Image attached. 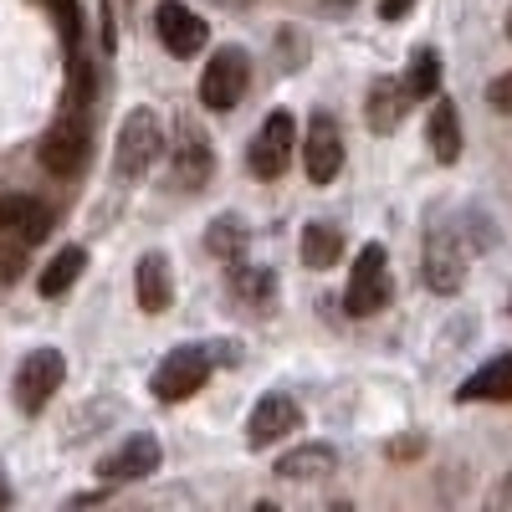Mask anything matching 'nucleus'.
<instances>
[{"instance_id": "1", "label": "nucleus", "mask_w": 512, "mask_h": 512, "mask_svg": "<svg viewBox=\"0 0 512 512\" xmlns=\"http://www.w3.org/2000/svg\"><path fill=\"white\" fill-rule=\"evenodd\" d=\"M164 154V128H159V118L149 113V108H134L123 118V128H118V149H113V169L123 180H139V175H149V164Z\"/></svg>"}, {"instance_id": "2", "label": "nucleus", "mask_w": 512, "mask_h": 512, "mask_svg": "<svg viewBox=\"0 0 512 512\" xmlns=\"http://www.w3.org/2000/svg\"><path fill=\"white\" fill-rule=\"evenodd\" d=\"M88 144H93L88 113H82V108H67V113L47 128V139H41V164H47V175H57V180L77 175V169L88 164Z\"/></svg>"}, {"instance_id": "3", "label": "nucleus", "mask_w": 512, "mask_h": 512, "mask_svg": "<svg viewBox=\"0 0 512 512\" xmlns=\"http://www.w3.org/2000/svg\"><path fill=\"white\" fill-rule=\"evenodd\" d=\"M384 303H390V256H384L379 241H369V246L354 256V267H349L344 308H349L354 318H369V313H379Z\"/></svg>"}, {"instance_id": "4", "label": "nucleus", "mask_w": 512, "mask_h": 512, "mask_svg": "<svg viewBox=\"0 0 512 512\" xmlns=\"http://www.w3.org/2000/svg\"><path fill=\"white\" fill-rule=\"evenodd\" d=\"M425 287L431 292H456L466 282V267H472V241H466L456 226H436L425 236Z\"/></svg>"}, {"instance_id": "5", "label": "nucleus", "mask_w": 512, "mask_h": 512, "mask_svg": "<svg viewBox=\"0 0 512 512\" xmlns=\"http://www.w3.org/2000/svg\"><path fill=\"white\" fill-rule=\"evenodd\" d=\"M210 364H216V354H210L205 344H180V349H169L154 369V395L159 400H190L200 384L210 379Z\"/></svg>"}, {"instance_id": "6", "label": "nucleus", "mask_w": 512, "mask_h": 512, "mask_svg": "<svg viewBox=\"0 0 512 512\" xmlns=\"http://www.w3.org/2000/svg\"><path fill=\"white\" fill-rule=\"evenodd\" d=\"M246 82H251V62H246V52L226 47V52L210 57L205 72H200V103H205L210 113H231V108L246 98Z\"/></svg>"}, {"instance_id": "7", "label": "nucleus", "mask_w": 512, "mask_h": 512, "mask_svg": "<svg viewBox=\"0 0 512 512\" xmlns=\"http://www.w3.org/2000/svg\"><path fill=\"white\" fill-rule=\"evenodd\" d=\"M62 379H67L62 349H31V354L21 359V369H16V405L36 415L41 405L62 390Z\"/></svg>"}, {"instance_id": "8", "label": "nucleus", "mask_w": 512, "mask_h": 512, "mask_svg": "<svg viewBox=\"0 0 512 512\" xmlns=\"http://www.w3.org/2000/svg\"><path fill=\"white\" fill-rule=\"evenodd\" d=\"M292 149H297V123L292 113H272L262 128H256V139H251V175H262V180H277L282 169L292 164Z\"/></svg>"}, {"instance_id": "9", "label": "nucleus", "mask_w": 512, "mask_h": 512, "mask_svg": "<svg viewBox=\"0 0 512 512\" xmlns=\"http://www.w3.org/2000/svg\"><path fill=\"white\" fill-rule=\"evenodd\" d=\"M57 226L52 216V205L47 200H36V195H0V236H11L21 246H36V241H47Z\"/></svg>"}, {"instance_id": "10", "label": "nucleus", "mask_w": 512, "mask_h": 512, "mask_svg": "<svg viewBox=\"0 0 512 512\" xmlns=\"http://www.w3.org/2000/svg\"><path fill=\"white\" fill-rule=\"evenodd\" d=\"M154 31H159L169 57H195L205 47V21L185 6V0H164V6L154 11Z\"/></svg>"}, {"instance_id": "11", "label": "nucleus", "mask_w": 512, "mask_h": 512, "mask_svg": "<svg viewBox=\"0 0 512 512\" xmlns=\"http://www.w3.org/2000/svg\"><path fill=\"white\" fill-rule=\"evenodd\" d=\"M303 169H308L313 185H333V180H338V169H344V139H338V123H333V118H313V123H308Z\"/></svg>"}, {"instance_id": "12", "label": "nucleus", "mask_w": 512, "mask_h": 512, "mask_svg": "<svg viewBox=\"0 0 512 512\" xmlns=\"http://www.w3.org/2000/svg\"><path fill=\"white\" fill-rule=\"evenodd\" d=\"M303 425V410H297V400H287V395H267V400H256V410H251V420H246V446H272V441H282L287 431H297Z\"/></svg>"}, {"instance_id": "13", "label": "nucleus", "mask_w": 512, "mask_h": 512, "mask_svg": "<svg viewBox=\"0 0 512 512\" xmlns=\"http://www.w3.org/2000/svg\"><path fill=\"white\" fill-rule=\"evenodd\" d=\"M159 461H164V451H159L154 436H128V441L103 461V477H108V482H139V477L159 472Z\"/></svg>"}, {"instance_id": "14", "label": "nucleus", "mask_w": 512, "mask_h": 512, "mask_svg": "<svg viewBox=\"0 0 512 512\" xmlns=\"http://www.w3.org/2000/svg\"><path fill=\"white\" fill-rule=\"evenodd\" d=\"M328 472H338V456H333V446H323V441L297 446V451H287V456L277 461V477H282V482H323Z\"/></svg>"}, {"instance_id": "15", "label": "nucleus", "mask_w": 512, "mask_h": 512, "mask_svg": "<svg viewBox=\"0 0 512 512\" xmlns=\"http://www.w3.org/2000/svg\"><path fill=\"white\" fill-rule=\"evenodd\" d=\"M456 400H512V354H497L492 364H482L472 379L456 390Z\"/></svg>"}, {"instance_id": "16", "label": "nucleus", "mask_w": 512, "mask_h": 512, "mask_svg": "<svg viewBox=\"0 0 512 512\" xmlns=\"http://www.w3.org/2000/svg\"><path fill=\"white\" fill-rule=\"evenodd\" d=\"M134 292H139V308L144 313H164L169 308V262L159 251H149L139 272H134Z\"/></svg>"}, {"instance_id": "17", "label": "nucleus", "mask_w": 512, "mask_h": 512, "mask_svg": "<svg viewBox=\"0 0 512 512\" xmlns=\"http://www.w3.org/2000/svg\"><path fill=\"white\" fill-rule=\"evenodd\" d=\"M82 267H88V256H82V246H62L57 256H52V262L47 267H41V297H62L77 277H82Z\"/></svg>"}, {"instance_id": "18", "label": "nucleus", "mask_w": 512, "mask_h": 512, "mask_svg": "<svg viewBox=\"0 0 512 512\" xmlns=\"http://www.w3.org/2000/svg\"><path fill=\"white\" fill-rule=\"evenodd\" d=\"M405 98H410L405 82H374V93H369V128L374 134H390V128L400 123Z\"/></svg>"}, {"instance_id": "19", "label": "nucleus", "mask_w": 512, "mask_h": 512, "mask_svg": "<svg viewBox=\"0 0 512 512\" xmlns=\"http://www.w3.org/2000/svg\"><path fill=\"white\" fill-rule=\"evenodd\" d=\"M210 180V149L200 134H185L180 139V154H175V185L180 190H200Z\"/></svg>"}, {"instance_id": "20", "label": "nucleus", "mask_w": 512, "mask_h": 512, "mask_svg": "<svg viewBox=\"0 0 512 512\" xmlns=\"http://www.w3.org/2000/svg\"><path fill=\"white\" fill-rule=\"evenodd\" d=\"M431 149L441 164H456V154H461V118H456V103H446V98H436V108H431Z\"/></svg>"}, {"instance_id": "21", "label": "nucleus", "mask_w": 512, "mask_h": 512, "mask_svg": "<svg viewBox=\"0 0 512 512\" xmlns=\"http://www.w3.org/2000/svg\"><path fill=\"white\" fill-rule=\"evenodd\" d=\"M338 251H344V236H338V226H328V221H313V226L303 231V262H308L313 272H328V267H338Z\"/></svg>"}, {"instance_id": "22", "label": "nucleus", "mask_w": 512, "mask_h": 512, "mask_svg": "<svg viewBox=\"0 0 512 512\" xmlns=\"http://www.w3.org/2000/svg\"><path fill=\"white\" fill-rule=\"evenodd\" d=\"M405 88H410V98H431V93L441 88V57H436L431 47H420V52L410 57V77H405Z\"/></svg>"}, {"instance_id": "23", "label": "nucleus", "mask_w": 512, "mask_h": 512, "mask_svg": "<svg viewBox=\"0 0 512 512\" xmlns=\"http://www.w3.org/2000/svg\"><path fill=\"white\" fill-rule=\"evenodd\" d=\"M231 282H236L241 297H251V303H267V297L277 292V277L267 267H251V262H236L231 267Z\"/></svg>"}, {"instance_id": "24", "label": "nucleus", "mask_w": 512, "mask_h": 512, "mask_svg": "<svg viewBox=\"0 0 512 512\" xmlns=\"http://www.w3.org/2000/svg\"><path fill=\"white\" fill-rule=\"evenodd\" d=\"M205 241H210V251H221V256H226V251H231V256L241 251V231H236V221H210V236H205Z\"/></svg>"}, {"instance_id": "25", "label": "nucleus", "mask_w": 512, "mask_h": 512, "mask_svg": "<svg viewBox=\"0 0 512 512\" xmlns=\"http://www.w3.org/2000/svg\"><path fill=\"white\" fill-rule=\"evenodd\" d=\"M487 103H492L497 113H512V72H502L492 88H487Z\"/></svg>"}, {"instance_id": "26", "label": "nucleus", "mask_w": 512, "mask_h": 512, "mask_svg": "<svg viewBox=\"0 0 512 512\" xmlns=\"http://www.w3.org/2000/svg\"><path fill=\"white\" fill-rule=\"evenodd\" d=\"M410 6H415V0H379V16H384V21H395V16H405Z\"/></svg>"}, {"instance_id": "27", "label": "nucleus", "mask_w": 512, "mask_h": 512, "mask_svg": "<svg viewBox=\"0 0 512 512\" xmlns=\"http://www.w3.org/2000/svg\"><path fill=\"white\" fill-rule=\"evenodd\" d=\"M492 507H497V512H507V507H512V477H502V487L492 492Z\"/></svg>"}, {"instance_id": "28", "label": "nucleus", "mask_w": 512, "mask_h": 512, "mask_svg": "<svg viewBox=\"0 0 512 512\" xmlns=\"http://www.w3.org/2000/svg\"><path fill=\"white\" fill-rule=\"evenodd\" d=\"M6 502H11V492H6V487H0V507H6Z\"/></svg>"}, {"instance_id": "29", "label": "nucleus", "mask_w": 512, "mask_h": 512, "mask_svg": "<svg viewBox=\"0 0 512 512\" xmlns=\"http://www.w3.org/2000/svg\"><path fill=\"white\" fill-rule=\"evenodd\" d=\"M507 41H512V11H507Z\"/></svg>"}]
</instances>
